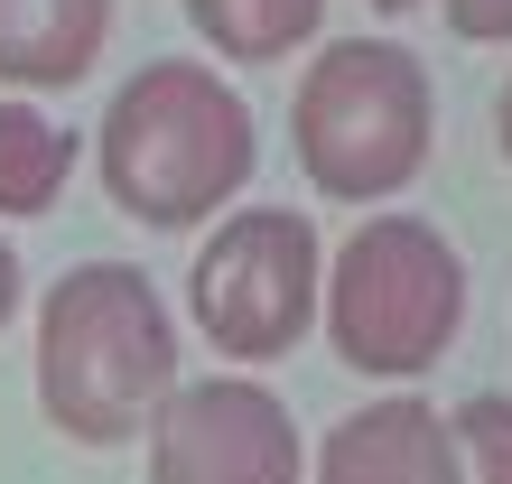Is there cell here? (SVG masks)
Segmentation results:
<instances>
[{"label":"cell","mask_w":512,"mask_h":484,"mask_svg":"<svg viewBox=\"0 0 512 484\" xmlns=\"http://www.w3.org/2000/svg\"><path fill=\"white\" fill-rule=\"evenodd\" d=\"M94 168H103V196L122 205L140 233H196L252 187L261 121L215 66L159 56V66H140L122 94L103 103Z\"/></svg>","instance_id":"6da1fadb"},{"label":"cell","mask_w":512,"mask_h":484,"mask_svg":"<svg viewBox=\"0 0 512 484\" xmlns=\"http://www.w3.org/2000/svg\"><path fill=\"white\" fill-rule=\"evenodd\" d=\"M38 410L75 447L149 438L159 401L177 391V317L140 261H75L38 298Z\"/></svg>","instance_id":"7a4b0ae2"},{"label":"cell","mask_w":512,"mask_h":484,"mask_svg":"<svg viewBox=\"0 0 512 484\" xmlns=\"http://www.w3.org/2000/svg\"><path fill=\"white\" fill-rule=\"evenodd\" d=\"M289 140H298V168H308L317 196H336V205L401 196L438 149L429 66L401 38H336L289 103Z\"/></svg>","instance_id":"3957f363"},{"label":"cell","mask_w":512,"mask_h":484,"mask_svg":"<svg viewBox=\"0 0 512 484\" xmlns=\"http://www.w3.org/2000/svg\"><path fill=\"white\" fill-rule=\"evenodd\" d=\"M466 326V261L419 215H373L326 261V345L364 382H419Z\"/></svg>","instance_id":"277c9868"},{"label":"cell","mask_w":512,"mask_h":484,"mask_svg":"<svg viewBox=\"0 0 512 484\" xmlns=\"http://www.w3.org/2000/svg\"><path fill=\"white\" fill-rule=\"evenodd\" d=\"M187 317L224 363H280L308 345V326H326V252L308 215L289 205H243L224 215L215 242L187 270Z\"/></svg>","instance_id":"5b68a950"},{"label":"cell","mask_w":512,"mask_h":484,"mask_svg":"<svg viewBox=\"0 0 512 484\" xmlns=\"http://www.w3.org/2000/svg\"><path fill=\"white\" fill-rule=\"evenodd\" d=\"M308 447L280 391L243 373L177 382L149 419V484H298Z\"/></svg>","instance_id":"8992f818"},{"label":"cell","mask_w":512,"mask_h":484,"mask_svg":"<svg viewBox=\"0 0 512 484\" xmlns=\"http://www.w3.org/2000/svg\"><path fill=\"white\" fill-rule=\"evenodd\" d=\"M308 484H466L457 419H438L419 391H382L326 429Z\"/></svg>","instance_id":"52a82bcc"},{"label":"cell","mask_w":512,"mask_h":484,"mask_svg":"<svg viewBox=\"0 0 512 484\" xmlns=\"http://www.w3.org/2000/svg\"><path fill=\"white\" fill-rule=\"evenodd\" d=\"M112 0H0V94H66L94 75Z\"/></svg>","instance_id":"ba28073f"},{"label":"cell","mask_w":512,"mask_h":484,"mask_svg":"<svg viewBox=\"0 0 512 484\" xmlns=\"http://www.w3.org/2000/svg\"><path fill=\"white\" fill-rule=\"evenodd\" d=\"M75 159H84V140H75L47 103L0 94V224H38L47 205L66 196Z\"/></svg>","instance_id":"9c48e42d"},{"label":"cell","mask_w":512,"mask_h":484,"mask_svg":"<svg viewBox=\"0 0 512 484\" xmlns=\"http://www.w3.org/2000/svg\"><path fill=\"white\" fill-rule=\"evenodd\" d=\"M177 10L224 66H280L326 28V0H177Z\"/></svg>","instance_id":"30bf717a"},{"label":"cell","mask_w":512,"mask_h":484,"mask_svg":"<svg viewBox=\"0 0 512 484\" xmlns=\"http://www.w3.org/2000/svg\"><path fill=\"white\" fill-rule=\"evenodd\" d=\"M457 447H466V484H512V391L457 401Z\"/></svg>","instance_id":"8fae6325"},{"label":"cell","mask_w":512,"mask_h":484,"mask_svg":"<svg viewBox=\"0 0 512 484\" xmlns=\"http://www.w3.org/2000/svg\"><path fill=\"white\" fill-rule=\"evenodd\" d=\"M438 19L466 47H512V0H438Z\"/></svg>","instance_id":"7c38bea8"},{"label":"cell","mask_w":512,"mask_h":484,"mask_svg":"<svg viewBox=\"0 0 512 484\" xmlns=\"http://www.w3.org/2000/svg\"><path fill=\"white\" fill-rule=\"evenodd\" d=\"M10 317H19V252L0 242V326H10Z\"/></svg>","instance_id":"4fadbf2b"},{"label":"cell","mask_w":512,"mask_h":484,"mask_svg":"<svg viewBox=\"0 0 512 484\" xmlns=\"http://www.w3.org/2000/svg\"><path fill=\"white\" fill-rule=\"evenodd\" d=\"M494 140H503V159H512V84H503V103H494Z\"/></svg>","instance_id":"5bb4252c"},{"label":"cell","mask_w":512,"mask_h":484,"mask_svg":"<svg viewBox=\"0 0 512 484\" xmlns=\"http://www.w3.org/2000/svg\"><path fill=\"white\" fill-rule=\"evenodd\" d=\"M364 10H382V19H401V10H419V0H364Z\"/></svg>","instance_id":"9a60e30c"}]
</instances>
